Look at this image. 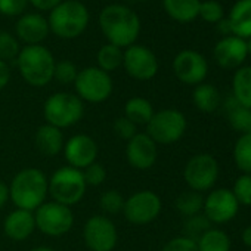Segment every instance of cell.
<instances>
[{"label":"cell","mask_w":251,"mask_h":251,"mask_svg":"<svg viewBox=\"0 0 251 251\" xmlns=\"http://www.w3.org/2000/svg\"><path fill=\"white\" fill-rule=\"evenodd\" d=\"M99 24L108 42L117 48L132 46L141 31L138 15L124 5H109L99 15Z\"/></svg>","instance_id":"1"},{"label":"cell","mask_w":251,"mask_h":251,"mask_svg":"<svg viewBox=\"0 0 251 251\" xmlns=\"http://www.w3.org/2000/svg\"><path fill=\"white\" fill-rule=\"evenodd\" d=\"M9 197L17 208L36 211L49 197V179L36 167H25L18 172L11 185Z\"/></svg>","instance_id":"2"},{"label":"cell","mask_w":251,"mask_h":251,"mask_svg":"<svg viewBox=\"0 0 251 251\" xmlns=\"http://www.w3.org/2000/svg\"><path fill=\"white\" fill-rule=\"evenodd\" d=\"M21 77L33 87H43L53 80L55 59L49 49L42 45L25 46L17 58Z\"/></svg>","instance_id":"3"},{"label":"cell","mask_w":251,"mask_h":251,"mask_svg":"<svg viewBox=\"0 0 251 251\" xmlns=\"http://www.w3.org/2000/svg\"><path fill=\"white\" fill-rule=\"evenodd\" d=\"M84 115V102L74 93L58 92L50 95L43 105V117L48 124L64 130L73 127Z\"/></svg>","instance_id":"4"},{"label":"cell","mask_w":251,"mask_h":251,"mask_svg":"<svg viewBox=\"0 0 251 251\" xmlns=\"http://www.w3.org/2000/svg\"><path fill=\"white\" fill-rule=\"evenodd\" d=\"M89 24L87 8L77 0L59 3L52 9L49 17V28L62 39H74L80 36Z\"/></svg>","instance_id":"5"},{"label":"cell","mask_w":251,"mask_h":251,"mask_svg":"<svg viewBox=\"0 0 251 251\" xmlns=\"http://www.w3.org/2000/svg\"><path fill=\"white\" fill-rule=\"evenodd\" d=\"M87 185L83 172L70 166H64L53 172L49 177V195L52 201L73 207L78 204L86 195Z\"/></svg>","instance_id":"6"},{"label":"cell","mask_w":251,"mask_h":251,"mask_svg":"<svg viewBox=\"0 0 251 251\" xmlns=\"http://www.w3.org/2000/svg\"><path fill=\"white\" fill-rule=\"evenodd\" d=\"M186 127L188 121L183 112L175 108H166L154 112L147 124V135L157 145H172L183 138Z\"/></svg>","instance_id":"7"},{"label":"cell","mask_w":251,"mask_h":251,"mask_svg":"<svg viewBox=\"0 0 251 251\" xmlns=\"http://www.w3.org/2000/svg\"><path fill=\"white\" fill-rule=\"evenodd\" d=\"M34 219L36 229L52 238L68 233L74 225V213L71 207L55 202L52 200L43 202L34 211Z\"/></svg>","instance_id":"8"},{"label":"cell","mask_w":251,"mask_h":251,"mask_svg":"<svg viewBox=\"0 0 251 251\" xmlns=\"http://www.w3.org/2000/svg\"><path fill=\"white\" fill-rule=\"evenodd\" d=\"M163 202L161 198L150 189H142L133 192L126 198L123 207V216L129 223L136 226H144L152 223L161 213Z\"/></svg>","instance_id":"9"},{"label":"cell","mask_w":251,"mask_h":251,"mask_svg":"<svg viewBox=\"0 0 251 251\" xmlns=\"http://www.w3.org/2000/svg\"><path fill=\"white\" fill-rule=\"evenodd\" d=\"M74 86L77 96L89 103L105 102L112 93V80L109 74L98 67H89L78 71Z\"/></svg>","instance_id":"10"},{"label":"cell","mask_w":251,"mask_h":251,"mask_svg":"<svg viewBox=\"0 0 251 251\" xmlns=\"http://www.w3.org/2000/svg\"><path fill=\"white\" fill-rule=\"evenodd\" d=\"M83 239L90 251H112L118 242V232L108 216L93 214L83 226Z\"/></svg>","instance_id":"11"},{"label":"cell","mask_w":251,"mask_h":251,"mask_svg":"<svg viewBox=\"0 0 251 251\" xmlns=\"http://www.w3.org/2000/svg\"><path fill=\"white\" fill-rule=\"evenodd\" d=\"M183 177L191 191L204 192L214 186L219 177V163L210 154L192 157L183 170Z\"/></svg>","instance_id":"12"},{"label":"cell","mask_w":251,"mask_h":251,"mask_svg":"<svg viewBox=\"0 0 251 251\" xmlns=\"http://www.w3.org/2000/svg\"><path fill=\"white\" fill-rule=\"evenodd\" d=\"M123 65L135 80H151L158 71V61L152 50L145 46L132 45L123 53Z\"/></svg>","instance_id":"13"},{"label":"cell","mask_w":251,"mask_h":251,"mask_svg":"<svg viewBox=\"0 0 251 251\" xmlns=\"http://www.w3.org/2000/svg\"><path fill=\"white\" fill-rule=\"evenodd\" d=\"M239 210V204L227 188H217L204 198V216L210 223H226L232 220Z\"/></svg>","instance_id":"14"},{"label":"cell","mask_w":251,"mask_h":251,"mask_svg":"<svg viewBox=\"0 0 251 251\" xmlns=\"http://www.w3.org/2000/svg\"><path fill=\"white\" fill-rule=\"evenodd\" d=\"M158 158V145L147 135L138 133L126 144V160L135 170H150Z\"/></svg>","instance_id":"15"},{"label":"cell","mask_w":251,"mask_h":251,"mask_svg":"<svg viewBox=\"0 0 251 251\" xmlns=\"http://www.w3.org/2000/svg\"><path fill=\"white\" fill-rule=\"evenodd\" d=\"M173 71L182 83L198 86L207 77L208 65L201 53L195 50H182L173 61Z\"/></svg>","instance_id":"16"},{"label":"cell","mask_w":251,"mask_h":251,"mask_svg":"<svg viewBox=\"0 0 251 251\" xmlns=\"http://www.w3.org/2000/svg\"><path fill=\"white\" fill-rule=\"evenodd\" d=\"M62 152L70 167L84 170L87 166L96 161L99 147L96 141L89 135H74L65 141Z\"/></svg>","instance_id":"17"},{"label":"cell","mask_w":251,"mask_h":251,"mask_svg":"<svg viewBox=\"0 0 251 251\" xmlns=\"http://www.w3.org/2000/svg\"><path fill=\"white\" fill-rule=\"evenodd\" d=\"M36 230V219L34 211L15 208L12 210L3 222L5 235L15 242H23L28 239Z\"/></svg>","instance_id":"18"},{"label":"cell","mask_w":251,"mask_h":251,"mask_svg":"<svg viewBox=\"0 0 251 251\" xmlns=\"http://www.w3.org/2000/svg\"><path fill=\"white\" fill-rule=\"evenodd\" d=\"M247 55V42L236 36L225 37L214 48V59L223 68L239 67Z\"/></svg>","instance_id":"19"},{"label":"cell","mask_w":251,"mask_h":251,"mask_svg":"<svg viewBox=\"0 0 251 251\" xmlns=\"http://www.w3.org/2000/svg\"><path fill=\"white\" fill-rule=\"evenodd\" d=\"M18 37L27 43V46L39 45L49 34V23L39 14H27L17 23Z\"/></svg>","instance_id":"20"},{"label":"cell","mask_w":251,"mask_h":251,"mask_svg":"<svg viewBox=\"0 0 251 251\" xmlns=\"http://www.w3.org/2000/svg\"><path fill=\"white\" fill-rule=\"evenodd\" d=\"M34 144H36L37 151L42 155H45V157H56V155H59L62 152L64 145H65V139H64V135H62L61 129L45 123L36 130Z\"/></svg>","instance_id":"21"},{"label":"cell","mask_w":251,"mask_h":251,"mask_svg":"<svg viewBox=\"0 0 251 251\" xmlns=\"http://www.w3.org/2000/svg\"><path fill=\"white\" fill-rule=\"evenodd\" d=\"M229 24L236 37H251V0H238L229 14Z\"/></svg>","instance_id":"22"},{"label":"cell","mask_w":251,"mask_h":251,"mask_svg":"<svg viewBox=\"0 0 251 251\" xmlns=\"http://www.w3.org/2000/svg\"><path fill=\"white\" fill-rule=\"evenodd\" d=\"M166 12L179 23H191L200 14V0H163Z\"/></svg>","instance_id":"23"},{"label":"cell","mask_w":251,"mask_h":251,"mask_svg":"<svg viewBox=\"0 0 251 251\" xmlns=\"http://www.w3.org/2000/svg\"><path fill=\"white\" fill-rule=\"evenodd\" d=\"M154 112L155 111L152 103L142 96H133L124 105V117L129 118L136 126H147Z\"/></svg>","instance_id":"24"},{"label":"cell","mask_w":251,"mask_h":251,"mask_svg":"<svg viewBox=\"0 0 251 251\" xmlns=\"http://www.w3.org/2000/svg\"><path fill=\"white\" fill-rule=\"evenodd\" d=\"M225 109L227 112L229 124L238 132L251 133V108L242 106L233 96L225 102Z\"/></svg>","instance_id":"25"},{"label":"cell","mask_w":251,"mask_h":251,"mask_svg":"<svg viewBox=\"0 0 251 251\" xmlns=\"http://www.w3.org/2000/svg\"><path fill=\"white\" fill-rule=\"evenodd\" d=\"M192 102L201 112H214L220 105V93L219 90L208 83H201L194 89Z\"/></svg>","instance_id":"26"},{"label":"cell","mask_w":251,"mask_h":251,"mask_svg":"<svg viewBox=\"0 0 251 251\" xmlns=\"http://www.w3.org/2000/svg\"><path fill=\"white\" fill-rule=\"evenodd\" d=\"M233 98L245 108H251V67L239 68L232 80Z\"/></svg>","instance_id":"27"},{"label":"cell","mask_w":251,"mask_h":251,"mask_svg":"<svg viewBox=\"0 0 251 251\" xmlns=\"http://www.w3.org/2000/svg\"><path fill=\"white\" fill-rule=\"evenodd\" d=\"M198 251H229L230 239L226 232L220 229H208L198 241Z\"/></svg>","instance_id":"28"},{"label":"cell","mask_w":251,"mask_h":251,"mask_svg":"<svg viewBox=\"0 0 251 251\" xmlns=\"http://www.w3.org/2000/svg\"><path fill=\"white\" fill-rule=\"evenodd\" d=\"M176 210L185 216V217H192L197 216L202 211L204 207V198L201 195V192H195V191H186L182 192L177 198H176Z\"/></svg>","instance_id":"29"},{"label":"cell","mask_w":251,"mask_h":251,"mask_svg":"<svg viewBox=\"0 0 251 251\" xmlns=\"http://www.w3.org/2000/svg\"><path fill=\"white\" fill-rule=\"evenodd\" d=\"M233 160L244 175H251V133H244L238 138L233 147Z\"/></svg>","instance_id":"30"},{"label":"cell","mask_w":251,"mask_h":251,"mask_svg":"<svg viewBox=\"0 0 251 251\" xmlns=\"http://www.w3.org/2000/svg\"><path fill=\"white\" fill-rule=\"evenodd\" d=\"M98 68L103 70L105 73L117 70L120 65H123V52L120 48L108 43L102 46L98 52Z\"/></svg>","instance_id":"31"},{"label":"cell","mask_w":251,"mask_h":251,"mask_svg":"<svg viewBox=\"0 0 251 251\" xmlns=\"http://www.w3.org/2000/svg\"><path fill=\"white\" fill-rule=\"evenodd\" d=\"M126 198L117 191V189H108L105 191L99 198V207L103 216H117L123 213Z\"/></svg>","instance_id":"32"},{"label":"cell","mask_w":251,"mask_h":251,"mask_svg":"<svg viewBox=\"0 0 251 251\" xmlns=\"http://www.w3.org/2000/svg\"><path fill=\"white\" fill-rule=\"evenodd\" d=\"M210 227V220L204 216V214H197L192 217H186V222L183 223V236L192 239V241H198Z\"/></svg>","instance_id":"33"},{"label":"cell","mask_w":251,"mask_h":251,"mask_svg":"<svg viewBox=\"0 0 251 251\" xmlns=\"http://www.w3.org/2000/svg\"><path fill=\"white\" fill-rule=\"evenodd\" d=\"M20 50V45L12 34L0 31V61H14L15 58H18Z\"/></svg>","instance_id":"34"},{"label":"cell","mask_w":251,"mask_h":251,"mask_svg":"<svg viewBox=\"0 0 251 251\" xmlns=\"http://www.w3.org/2000/svg\"><path fill=\"white\" fill-rule=\"evenodd\" d=\"M239 205H251V175H241L230 189Z\"/></svg>","instance_id":"35"},{"label":"cell","mask_w":251,"mask_h":251,"mask_svg":"<svg viewBox=\"0 0 251 251\" xmlns=\"http://www.w3.org/2000/svg\"><path fill=\"white\" fill-rule=\"evenodd\" d=\"M77 67L70 61H59L55 64L53 78L61 84H71L77 78Z\"/></svg>","instance_id":"36"},{"label":"cell","mask_w":251,"mask_h":251,"mask_svg":"<svg viewBox=\"0 0 251 251\" xmlns=\"http://www.w3.org/2000/svg\"><path fill=\"white\" fill-rule=\"evenodd\" d=\"M112 130L114 133L123 139V141H130L135 135H138V126L135 123H132L129 118H126L124 115L123 117H118L114 120V124H112Z\"/></svg>","instance_id":"37"},{"label":"cell","mask_w":251,"mask_h":251,"mask_svg":"<svg viewBox=\"0 0 251 251\" xmlns=\"http://www.w3.org/2000/svg\"><path fill=\"white\" fill-rule=\"evenodd\" d=\"M81 172H83V177L87 186H100L106 179V169L103 167V164L98 161L92 163Z\"/></svg>","instance_id":"38"},{"label":"cell","mask_w":251,"mask_h":251,"mask_svg":"<svg viewBox=\"0 0 251 251\" xmlns=\"http://www.w3.org/2000/svg\"><path fill=\"white\" fill-rule=\"evenodd\" d=\"M207 23H219L223 18V8L216 0H207L200 5V14Z\"/></svg>","instance_id":"39"},{"label":"cell","mask_w":251,"mask_h":251,"mask_svg":"<svg viewBox=\"0 0 251 251\" xmlns=\"http://www.w3.org/2000/svg\"><path fill=\"white\" fill-rule=\"evenodd\" d=\"M161 251H198L197 242L186 238V236H177L170 239L163 248Z\"/></svg>","instance_id":"40"},{"label":"cell","mask_w":251,"mask_h":251,"mask_svg":"<svg viewBox=\"0 0 251 251\" xmlns=\"http://www.w3.org/2000/svg\"><path fill=\"white\" fill-rule=\"evenodd\" d=\"M28 0H0V14L3 15H20L24 12Z\"/></svg>","instance_id":"41"},{"label":"cell","mask_w":251,"mask_h":251,"mask_svg":"<svg viewBox=\"0 0 251 251\" xmlns=\"http://www.w3.org/2000/svg\"><path fill=\"white\" fill-rule=\"evenodd\" d=\"M30 2L40 11H52L61 3V0H30Z\"/></svg>","instance_id":"42"},{"label":"cell","mask_w":251,"mask_h":251,"mask_svg":"<svg viewBox=\"0 0 251 251\" xmlns=\"http://www.w3.org/2000/svg\"><path fill=\"white\" fill-rule=\"evenodd\" d=\"M11 80V70L6 62L0 61V90L5 89Z\"/></svg>","instance_id":"43"},{"label":"cell","mask_w":251,"mask_h":251,"mask_svg":"<svg viewBox=\"0 0 251 251\" xmlns=\"http://www.w3.org/2000/svg\"><path fill=\"white\" fill-rule=\"evenodd\" d=\"M9 200H11V197H9V185H6L5 182L0 180V210H2L8 204Z\"/></svg>","instance_id":"44"},{"label":"cell","mask_w":251,"mask_h":251,"mask_svg":"<svg viewBox=\"0 0 251 251\" xmlns=\"http://www.w3.org/2000/svg\"><path fill=\"white\" fill-rule=\"evenodd\" d=\"M217 30H219V33H222V34H229V33H232L229 20H223V18H222V20L217 23Z\"/></svg>","instance_id":"45"},{"label":"cell","mask_w":251,"mask_h":251,"mask_svg":"<svg viewBox=\"0 0 251 251\" xmlns=\"http://www.w3.org/2000/svg\"><path fill=\"white\" fill-rule=\"evenodd\" d=\"M241 239H242V242H244L247 247H251V225H248V226L242 230Z\"/></svg>","instance_id":"46"},{"label":"cell","mask_w":251,"mask_h":251,"mask_svg":"<svg viewBox=\"0 0 251 251\" xmlns=\"http://www.w3.org/2000/svg\"><path fill=\"white\" fill-rule=\"evenodd\" d=\"M30 251H55V250L52 247H49V245H39V247L31 248Z\"/></svg>","instance_id":"47"},{"label":"cell","mask_w":251,"mask_h":251,"mask_svg":"<svg viewBox=\"0 0 251 251\" xmlns=\"http://www.w3.org/2000/svg\"><path fill=\"white\" fill-rule=\"evenodd\" d=\"M247 53L251 55V37H250V40L247 42Z\"/></svg>","instance_id":"48"}]
</instances>
